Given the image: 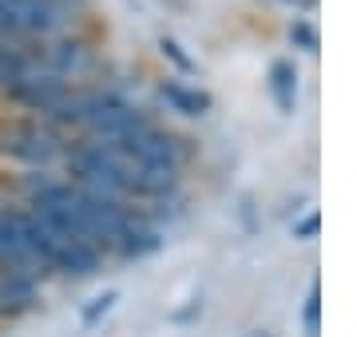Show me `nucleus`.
<instances>
[{
  "mask_svg": "<svg viewBox=\"0 0 357 337\" xmlns=\"http://www.w3.org/2000/svg\"><path fill=\"white\" fill-rule=\"evenodd\" d=\"M163 100L175 111H183V116H206L211 107H215V100H211V91H203V88H187V84H178V79H167L163 88Z\"/></svg>",
  "mask_w": 357,
  "mask_h": 337,
  "instance_id": "obj_7",
  "label": "nucleus"
},
{
  "mask_svg": "<svg viewBox=\"0 0 357 337\" xmlns=\"http://www.w3.org/2000/svg\"><path fill=\"white\" fill-rule=\"evenodd\" d=\"M318 230H321V214L318 210H306L302 219H294V238H302V242L318 238Z\"/></svg>",
  "mask_w": 357,
  "mask_h": 337,
  "instance_id": "obj_13",
  "label": "nucleus"
},
{
  "mask_svg": "<svg viewBox=\"0 0 357 337\" xmlns=\"http://www.w3.org/2000/svg\"><path fill=\"white\" fill-rule=\"evenodd\" d=\"M115 301H119V290H103V294H96V298L84 306V313H79V318H84V325H96L100 318H107Z\"/></svg>",
  "mask_w": 357,
  "mask_h": 337,
  "instance_id": "obj_10",
  "label": "nucleus"
},
{
  "mask_svg": "<svg viewBox=\"0 0 357 337\" xmlns=\"http://www.w3.org/2000/svg\"><path fill=\"white\" fill-rule=\"evenodd\" d=\"M68 167H72L76 187H88V191L107 198H163L178 182V171L147 167L107 139L76 143L68 151Z\"/></svg>",
  "mask_w": 357,
  "mask_h": 337,
  "instance_id": "obj_2",
  "label": "nucleus"
},
{
  "mask_svg": "<svg viewBox=\"0 0 357 337\" xmlns=\"http://www.w3.org/2000/svg\"><path fill=\"white\" fill-rule=\"evenodd\" d=\"M159 52H163V60H171L178 72H195V60L183 52V44H178L175 36H159Z\"/></svg>",
  "mask_w": 357,
  "mask_h": 337,
  "instance_id": "obj_11",
  "label": "nucleus"
},
{
  "mask_svg": "<svg viewBox=\"0 0 357 337\" xmlns=\"http://www.w3.org/2000/svg\"><path fill=\"white\" fill-rule=\"evenodd\" d=\"M155 246H159V234H155V230H147V226H139V222H135V226H131V230L123 234V238H119V250H123L128 258L151 254Z\"/></svg>",
  "mask_w": 357,
  "mask_h": 337,
  "instance_id": "obj_8",
  "label": "nucleus"
},
{
  "mask_svg": "<svg viewBox=\"0 0 357 337\" xmlns=\"http://www.w3.org/2000/svg\"><path fill=\"white\" fill-rule=\"evenodd\" d=\"M107 143L123 147L128 155H135L139 163H147V167L178 171V163L187 159V147H183V139L167 135V131H155V127H143V131H135V135H128V139H107Z\"/></svg>",
  "mask_w": 357,
  "mask_h": 337,
  "instance_id": "obj_5",
  "label": "nucleus"
},
{
  "mask_svg": "<svg viewBox=\"0 0 357 337\" xmlns=\"http://www.w3.org/2000/svg\"><path fill=\"white\" fill-rule=\"evenodd\" d=\"M286 4H294V8H306V13H310V8H314L318 0H286Z\"/></svg>",
  "mask_w": 357,
  "mask_h": 337,
  "instance_id": "obj_14",
  "label": "nucleus"
},
{
  "mask_svg": "<svg viewBox=\"0 0 357 337\" xmlns=\"http://www.w3.org/2000/svg\"><path fill=\"white\" fill-rule=\"evenodd\" d=\"M72 20V0H0L4 40H52Z\"/></svg>",
  "mask_w": 357,
  "mask_h": 337,
  "instance_id": "obj_3",
  "label": "nucleus"
},
{
  "mask_svg": "<svg viewBox=\"0 0 357 337\" xmlns=\"http://www.w3.org/2000/svg\"><path fill=\"white\" fill-rule=\"evenodd\" d=\"M290 40L302 48V52H318V28L310 20H294L290 24Z\"/></svg>",
  "mask_w": 357,
  "mask_h": 337,
  "instance_id": "obj_12",
  "label": "nucleus"
},
{
  "mask_svg": "<svg viewBox=\"0 0 357 337\" xmlns=\"http://www.w3.org/2000/svg\"><path fill=\"white\" fill-rule=\"evenodd\" d=\"M302 325H306L310 337L321 334V290H318V282L310 285V294H306V306H302Z\"/></svg>",
  "mask_w": 357,
  "mask_h": 337,
  "instance_id": "obj_9",
  "label": "nucleus"
},
{
  "mask_svg": "<svg viewBox=\"0 0 357 337\" xmlns=\"http://www.w3.org/2000/svg\"><path fill=\"white\" fill-rule=\"evenodd\" d=\"M0 151L8 159H20L28 167H48L64 151V139L56 131L40 127V123H4L0 127Z\"/></svg>",
  "mask_w": 357,
  "mask_h": 337,
  "instance_id": "obj_4",
  "label": "nucleus"
},
{
  "mask_svg": "<svg viewBox=\"0 0 357 337\" xmlns=\"http://www.w3.org/2000/svg\"><path fill=\"white\" fill-rule=\"evenodd\" d=\"M246 337H274L270 329H255V334H246Z\"/></svg>",
  "mask_w": 357,
  "mask_h": 337,
  "instance_id": "obj_15",
  "label": "nucleus"
},
{
  "mask_svg": "<svg viewBox=\"0 0 357 337\" xmlns=\"http://www.w3.org/2000/svg\"><path fill=\"white\" fill-rule=\"evenodd\" d=\"M270 95H274L278 111H286V116L298 107L302 76H298V64H294V60H274V64H270Z\"/></svg>",
  "mask_w": 357,
  "mask_h": 337,
  "instance_id": "obj_6",
  "label": "nucleus"
},
{
  "mask_svg": "<svg viewBox=\"0 0 357 337\" xmlns=\"http://www.w3.org/2000/svg\"><path fill=\"white\" fill-rule=\"evenodd\" d=\"M28 191H32V210L40 219L52 222L56 230L79 238V242H91V246L119 242L139 222L119 198L96 195V191L76 187V182L36 179V182H28Z\"/></svg>",
  "mask_w": 357,
  "mask_h": 337,
  "instance_id": "obj_1",
  "label": "nucleus"
}]
</instances>
